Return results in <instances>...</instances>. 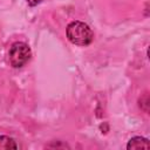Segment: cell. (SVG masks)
<instances>
[{
  "label": "cell",
  "instance_id": "obj_3",
  "mask_svg": "<svg viewBox=\"0 0 150 150\" xmlns=\"http://www.w3.org/2000/svg\"><path fill=\"white\" fill-rule=\"evenodd\" d=\"M150 148V144H149V141L144 137H132L128 144H127V149L130 150V149H149Z\"/></svg>",
  "mask_w": 150,
  "mask_h": 150
},
{
  "label": "cell",
  "instance_id": "obj_5",
  "mask_svg": "<svg viewBox=\"0 0 150 150\" xmlns=\"http://www.w3.org/2000/svg\"><path fill=\"white\" fill-rule=\"evenodd\" d=\"M27 1V4L29 5V6H36V5H39L42 0H26Z\"/></svg>",
  "mask_w": 150,
  "mask_h": 150
},
{
  "label": "cell",
  "instance_id": "obj_4",
  "mask_svg": "<svg viewBox=\"0 0 150 150\" xmlns=\"http://www.w3.org/2000/svg\"><path fill=\"white\" fill-rule=\"evenodd\" d=\"M0 149H18V144L8 136H0Z\"/></svg>",
  "mask_w": 150,
  "mask_h": 150
},
{
  "label": "cell",
  "instance_id": "obj_2",
  "mask_svg": "<svg viewBox=\"0 0 150 150\" xmlns=\"http://www.w3.org/2000/svg\"><path fill=\"white\" fill-rule=\"evenodd\" d=\"M32 52L27 43L25 42H15L9 48L8 53V60L12 67L14 68H21L23 67L30 59Z\"/></svg>",
  "mask_w": 150,
  "mask_h": 150
},
{
  "label": "cell",
  "instance_id": "obj_1",
  "mask_svg": "<svg viewBox=\"0 0 150 150\" xmlns=\"http://www.w3.org/2000/svg\"><path fill=\"white\" fill-rule=\"evenodd\" d=\"M68 40L77 46H88L91 43L94 34L90 27L82 21H73L67 26Z\"/></svg>",
  "mask_w": 150,
  "mask_h": 150
}]
</instances>
